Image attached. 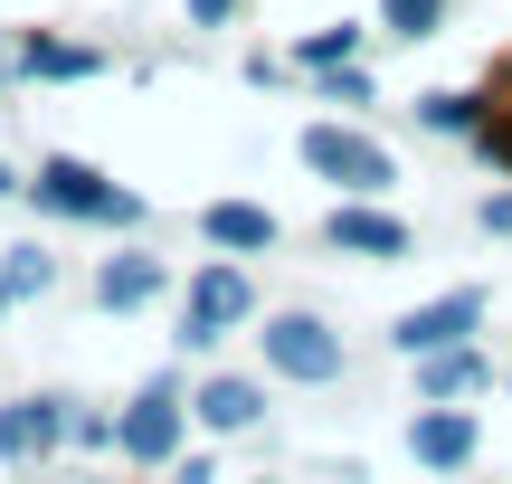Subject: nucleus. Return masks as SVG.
Instances as JSON below:
<instances>
[{"label":"nucleus","instance_id":"a211bd4d","mask_svg":"<svg viewBox=\"0 0 512 484\" xmlns=\"http://www.w3.org/2000/svg\"><path fill=\"white\" fill-rule=\"evenodd\" d=\"M427 124H437V133H465V124H475V95H427Z\"/></svg>","mask_w":512,"mask_h":484},{"label":"nucleus","instance_id":"39448f33","mask_svg":"<svg viewBox=\"0 0 512 484\" xmlns=\"http://www.w3.org/2000/svg\"><path fill=\"white\" fill-rule=\"evenodd\" d=\"M181 447V399L171 390H143L124 409V456H143V466H162V456Z\"/></svg>","mask_w":512,"mask_h":484},{"label":"nucleus","instance_id":"dca6fc26","mask_svg":"<svg viewBox=\"0 0 512 484\" xmlns=\"http://www.w3.org/2000/svg\"><path fill=\"white\" fill-rule=\"evenodd\" d=\"M351 48H361V29H313L304 38V67H351Z\"/></svg>","mask_w":512,"mask_h":484},{"label":"nucleus","instance_id":"f03ea898","mask_svg":"<svg viewBox=\"0 0 512 484\" xmlns=\"http://www.w3.org/2000/svg\"><path fill=\"white\" fill-rule=\"evenodd\" d=\"M304 162L323 171V181H342V190H389V152L361 143V133H342V124H313L304 133Z\"/></svg>","mask_w":512,"mask_h":484},{"label":"nucleus","instance_id":"aec40b11","mask_svg":"<svg viewBox=\"0 0 512 484\" xmlns=\"http://www.w3.org/2000/svg\"><path fill=\"white\" fill-rule=\"evenodd\" d=\"M228 10H238V0H190V19H228Z\"/></svg>","mask_w":512,"mask_h":484},{"label":"nucleus","instance_id":"6e6552de","mask_svg":"<svg viewBox=\"0 0 512 484\" xmlns=\"http://www.w3.org/2000/svg\"><path fill=\"white\" fill-rule=\"evenodd\" d=\"M332 247H351V257H399L408 228L389 219V209H332Z\"/></svg>","mask_w":512,"mask_h":484},{"label":"nucleus","instance_id":"6ab92c4d","mask_svg":"<svg viewBox=\"0 0 512 484\" xmlns=\"http://www.w3.org/2000/svg\"><path fill=\"white\" fill-rule=\"evenodd\" d=\"M484 228H494V238H512V190H503V200H484Z\"/></svg>","mask_w":512,"mask_h":484},{"label":"nucleus","instance_id":"9d476101","mask_svg":"<svg viewBox=\"0 0 512 484\" xmlns=\"http://www.w3.org/2000/svg\"><path fill=\"white\" fill-rule=\"evenodd\" d=\"M256 409H266V399H256V380H209V390H200V418H209L219 437L256 428Z\"/></svg>","mask_w":512,"mask_h":484},{"label":"nucleus","instance_id":"1a4fd4ad","mask_svg":"<svg viewBox=\"0 0 512 484\" xmlns=\"http://www.w3.org/2000/svg\"><path fill=\"white\" fill-rule=\"evenodd\" d=\"M57 428H67V418H57V399H19V409L0 418V456H48Z\"/></svg>","mask_w":512,"mask_h":484},{"label":"nucleus","instance_id":"4be33fe9","mask_svg":"<svg viewBox=\"0 0 512 484\" xmlns=\"http://www.w3.org/2000/svg\"><path fill=\"white\" fill-rule=\"evenodd\" d=\"M0 190H10V171H0Z\"/></svg>","mask_w":512,"mask_h":484},{"label":"nucleus","instance_id":"423d86ee","mask_svg":"<svg viewBox=\"0 0 512 484\" xmlns=\"http://www.w3.org/2000/svg\"><path fill=\"white\" fill-rule=\"evenodd\" d=\"M238 314H247V276L238 266H209V276L190 285V342H219Z\"/></svg>","mask_w":512,"mask_h":484},{"label":"nucleus","instance_id":"9b49d317","mask_svg":"<svg viewBox=\"0 0 512 484\" xmlns=\"http://www.w3.org/2000/svg\"><path fill=\"white\" fill-rule=\"evenodd\" d=\"M200 228H209L219 247H275V219H266V209H247V200H219Z\"/></svg>","mask_w":512,"mask_h":484},{"label":"nucleus","instance_id":"0eeeda50","mask_svg":"<svg viewBox=\"0 0 512 484\" xmlns=\"http://www.w3.org/2000/svg\"><path fill=\"white\" fill-rule=\"evenodd\" d=\"M408 447H418V466H465V456H475V418L465 409H427L418 428H408Z\"/></svg>","mask_w":512,"mask_h":484},{"label":"nucleus","instance_id":"4468645a","mask_svg":"<svg viewBox=\"0 0 512 484\" xmlns=\"http://www.w3.org/2000/svg\"><path fill=\"white\" fill-rule=\"evenodd\" d=\"M475 380H484L475 352H437V361H427V399H456V390H475Z\"/></svg>","mask_w":512,"mask_h":484},{"label":"nucleus","instance_id":"f257e3e1","mask_svg":"<svg viewBox=\"0 0 512 484\" xmlns=\"http://www.w3.org/2000/svg\"><path fill=\"white\" fill-rule=\"evenodd\" d=\"M475 323H484V295L465 285V295H437V304H418V314H399V333H389V342H399L408 361H437V352H456Z\"/></svg>","mask_w":512,"mask_h":484},{"label":"nucleus","instance_id":"20e7f679","mask_svg":"<svg viewBox=\"0 0 512 484\" xmlns=\"http://www.w3.org/2000/svg\"><path fill=\"white\" fill-rule=\"evenodd\" d=\"M266 361L285 380H332V371H342V342H332L313 314H275L266 323Z\"/></svg>","mask_w":512,"mask_h":484},{"label":"nucleus","instance_id":"f3484780","mask_svg":"<svg viewBox=\"0 0 512 484\" xmlns=\"http://www.w3.org/2000/svg\"><path fill=\"white\" fill-rule=\"evenodd\" d=\"M0 285H10V295H38V285H48V257H38V247H19V257L0 266Z\"/></svg>","mask_w":512,"mask_h":484},{"label":"nucleus","instance_id":"ddd939ff","mask_svg":"<svg viewBox=\"0 0 512 484\" xmlns=\"http://www.w3.org/2000/svg\"><path fill=\"white\" fill-rule=\"evenodd\" d=\"M29 76H95V48H67V38H29V57H19Z\"/></svg>","mask_w":512,"mask_h":484},{"label":"nucleus","instance_id":"2eb2a0df","mask_svg":"<svg viewBox=\"0 0 512 484\" xmlns=\"http://www.w3.org/2000/svg\"><path fill=\"white\" fill-rule=\"evenodd\" d=\"M437 10H446V0H380V19L399 38H427V29H437Z\"/></svg>","mask_w":512,"mask_h":484},{"label":"nucleus","instance_id":"7ed1b4c3","mask_svg":"<svg viewBox=\"0 0 512 484\" xmlns=\"http://www.w3.org/2000/svg\"><path fill=\"white\" fill-rule=\"evenodd\" d=\"M38 209H67V219H133V200L114 181H95L86 162H38Z\"/></svg>","mask_w":512,"mask_h":484},{"label":"nucleus","instance_id":"f8f14e48","mask_svg":"<svg viewBox=\"0 0 512 484\" xmlns=\"http://www.w3.org/2000/svg\"><path fill=\"white\" fill-rule=\"evenodd\" d=\"M95 295H105V304H152V295H162V266H152V257H114L105 276H95Z\"/></svg>","mask_w":512,"mask_h":484},{"label":"nucleus","instance_id":"412c9836","mask_svg":"<svg viewBox=\"0 0 512 484\" xmlns=\"http://www.w3.org/2000/svg\"><path fill=\"white\" fill-rule=\"evenodd\" d=\"M0 304H10V285H0Z\"/></svg>","mask_w":512,"mask_h":484}]
</instances>
